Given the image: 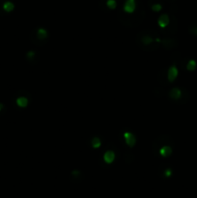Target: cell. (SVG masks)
<instances>
[{"label":"cell","instance_id":"cell-1","mask_svg":"<svg viewBox=\"0 0 197 198\" xmlns=\"http://www.w3.org/2000/svg\"><path fill=\"white\" fill-rule=\"evenodd\" d=\"M136 9V2L135 0H126L123 7V10L127 14H132Z\"/></svg>","mask_w":197,"mask_h":198},{"label":"cell","instance_id":"cell-2","mask_svg":"<svg viewBox=\"0 0 197 198\" xmlns=\"http://www.w3.org/2000/svg\"><path fill=\"white\" fill-rule=\"evenodd\" d=\"M178 73H179V71H178V68L175 65H172L171 67L168 69V73H167V79H168L169 82H174V80L177 78Z\"/></svg>","mask_w":197,"mask_h":198},{"label":"cell","instance_id":"cell-3","mask_svg":"<svg viewBox=\"0 0 197 198\" xmlns=\"http://www.w3.org/2000/svg\"><path fill=\"white\" fill-rule=\"evenodd\" d=\"M124 139L126 141V144L129 147H134L136 143V138H135L134 134H132L130 131H126L124 133Z\"/></svg>","mask_w":197,"mask_h":198},{"label":"cell","instance_id":"cell-4","mask_svg":"<svg viewBox=\"0 0 197 198\" xmlns=\"http://www.w3.org/2000/svg\"><path fill=\"white\" fill-rule=\"evenodd\" d=\"M114 160H115V154H114L113 151L108 150V151H106L105 153V155H103V160H105L107 164L112 163L114 162Z\"/></svg>","mask_w":197,"mask_h":198},{"label":"cell","instance_id":"cell-5","mask_svg":"<svg viewBox=\"0 0 197 198\" xmlns=\"http://www.w3.org/2000/svg\"><path fill=\"white\" fill-rule=\"evenodd\" d=\"M158 23L159 25V27L161 28H165L167 25L169 24V17L167 14H163L161 15V17L159 18L158 20Z\"/></svg>","mask_w":197,"mask_h":198},{"label":"cell","instance_id":"cell-6","mask_svg":"<svg viewBox=\"0 0 197 198\" xmlns=\"http://www.w3.org/2000/svg\"><path fill=\"white\" fill-rule=\"evenodd\" d=\"M182 95H183L182 90L180 88H173L169 92V97L173 100H179L182 97Z\"/></svg>","mask_w":197,"mask_h":198},{"label":"cell","instance_id":"cell-7","mask_svg":"<svg viewBox=\"0 0 197 198\" xmlns=\"http://www.w3.org/2000/svg\"><path fill=\"white\" fill-rule=\"evenodd\" d=\"M28 99L26 97H18L17 100H16V104L18 107H21V108H24L28 105Z\"/></svg>","mask_w":197,"mask_h":198},{"label":"cell","instance_id":"cell-8","mask_svg":"<svg viewBox=\"0 0 197 198\" xmlns=\"http://www.w3.org/2000/svg\"><path fill=\"white\" fill-rule=\"evenodd\" d=\"M171 153H172V149H171V147L168 146V145L162 146L161 149H159V154H161V156H162V157H164V158L170 156V155H171Z\"/></svg>","mask_w":197,"mask_h":198},{"label":"cell","instance_id":"cell-9","mask_svg":"<svg viewBox=\"0 0 197 198\" xmlns=\"http://www.w3.org/2000/svg\"><path fill=\"white\" fill-rule=\"evenodd\" d=\"M2 8H3V10L6 13H11V12L14 11L15 5L13 2H11V1H5L3 5H2Z\"/></svg>","mask_w":197,"mask_h":198},{"label":"cell","instance_id":"cell-10","mask_svg":"<svg viewBox=\"0 0 197 198\" xmlns=\"http://www.w3.org/2000/svg\"><path fill=\"white\" fill-rule=\"evenodd\" d=\"M37 35L40 39H46L47 37V31L44 28H39L37 31Z\"/></svg>","mask_w":197,"mask_h":198},{"label":"cell","instance_id":"cell-11","mask_svg":"<svg viewBox=\"0 0 197 198\" xmlns=\"http://www.w3.org/2000/svg\"><path fill=\"white\" fill-rule=\"evenodd\" d=\"M196 61L195 60H193V59H191L190 60V61L188 62V64H187V70L188 71H194L196 69Z\"/></svg>","mask_w":197,"mask_h":198},{"label":"cell","instance_id":"cell-12","mask_svg":"<svg viewBox=\"0 0 197 198\" xmlns=\"http://www.w3.org/2000/svg\"><path fill=\"white\" fill-rule=\"evenodd\" d=\"M106 6H107L109 9L114 10L117 7L116 0H106Z\"/></svg>","mask_w":197,"mask_h":198},{"label":"cell","instance_id":"cell-13","mask_svg":"<svg viewBox=\"0 0 197 198\" xmlns=\"http://www.w3.org/2000/svg\"><path fill=\"white\" fill-rule=\"evenodd\" d=\"M101 144H102V142H101V139L98 138V137H94V138L92 139V147L93 148H98L101 146Z\"/></svg>","mask_w":197,"mask_h":198},{"label":"cell","instance_id":"cell-14","mask_svg":"<svg viewBox=\"0 0 197 198\" xmlns=\"http://www.w3.org/2000/svg\"><path fill=\"white\" fill-rule=\"evenodd\" d=\"M142 42H143V44H150L153 43L154 40L152 39L150 36H144L142 38Z\"/></svg>","mask_w":197,"mask_h":198},{"label":"cell","instance_id":"cell-15","mask_svg":"<svg viewBox=\"0 0 197 198\" xmlns=\"http://www.w3.org/2000/svg\"><path fill=\"white\" fill-rule=\"evenodd\" d=\"M161 9H162V6L161 4H154L153 6H152V10H153L154 12H161Z\"/></svg>","mask_w":197,"mask_h":198},{"label":"cell","instance_id":"cell-16","mask_svg":"<svg viewBox=\"0 0 197 198\" xmlns=\"http://www.w3.org/2000/svg\"><path fill=\"white\" fill-rule=\"evenodd\" d=\"M172 175V170L170 169V168H168V169L165 170V172H164V176L165 177H170Z\"/></svg>","mask_w":197,"mask_h":198},{"label":"cell","instance_id":"cell-17","mask_svg":"<svg viewBox=\"0 0 197 198\" xmlns=\"http://www.w3.org/2000/svg\"><path fill=\"white\" fill-rule=\"evenodd\" d=\"M190 33H192L193 35L197 36V26H193V27L190 28Z\"/></svg>","mask_w":197,"mask_h":198},{"label":"cell","instance_id":"cell-18","mask_svg":"<svg viewBox=\"0 0 197 198\" xmlns=\"http://www.w3.org/2000/svg\"><path fill=\"white\" fill-rule=\"evenodd\" d=\"M4 108V104H1V102H0V111H1L2 109H3Z\"/></svg>","mask_w":197,"mask_h":198}]
</instances>
